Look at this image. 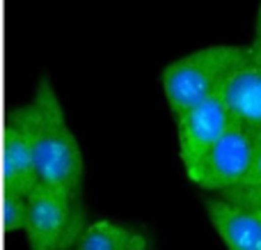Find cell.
<instances>
[{
  "instance_id": "1",
  "label": "cell",
  "mask_w": 261,
  "mask_h": 250,
  "mask_svg": "<svg viewBox=\"0 0 261 250\" xmlns=\"http://www.w3.org/2000/svg\"><path fill=\"white\" fill-rule=\"evenodd\" d=\"M37 142L39 186L64 193H81L85 182V154L67 110L48 73L37 81L30 96Z\"/></svg>"
},
{
  "instance_id": "2",
  "label": "cell",
  "mask_w": 261,
  "mask_h": 250,
  "mask_svg": "<svg viewBox=\"0 0 261 250\" xmlns=\"http://www.w3.org/2000/svg\"><path fill=\"white\" fill-rule=\"evenodd\" d=\"M245 44L211 41L167 62L158 73L165 104L172 115L220 92L227 71L243 53Z\"/></svg>"
},
{
  "instance_id": "3",
  "label": "cell",
  "mask_w": 261,
  "mask_h": 250,
  "mask_svg": "<svg viewBox=\"0 0 261 250\" xmlns=\"http://www.w3.org/2000/svg\"><path fill=\"white\" fill-rule=\"evenodd\" d=\"M90 223L81 193L37 186L18 207V228L30 250H73Z\"/></svg>"
},
{
  "instance_id": "4",
  "label": "cell",
  "mask_w": 261,
  "mask_h": 250,
  "mask_svg": "<svg viewBox=\"0 0 261 250\" xmlns=\"http://www.w3.org/2000/svg\"><path fill=\"white\" fill-rule=\"evenodd\" d=\"M257 149L259 140L252 129L234 122L211 147L188 163H181V168L197 188L222 195L245 179L254 163Z\"/></svg>"
},
{
  "instance_id": "5",
  "label": "cell",
  "mask_w": 261,
  "mask_h": 250,
  "mask_svg": "<svg viewBox=\"0 0 261 250\" xmlns=\"http://www.w3.org/2000/svg\"><path fill=\"white\" fill-rule=\"evenodd\" d=\"M234 124L229 108L220 94H211L174 115L176 145L179 161L188 163L199 156L206 147H211L227 129Z\"/></svg>"
},
{
  "instance_id": "6",
  "label": "cell",
  "mask_w": 261,
  "mask_h": 250,
  "mask_svg": "<svg viewBox=\"0 0 261 250\" xmlns=\"http://www.w3.org/2000/svg\"><path fill=\"white\" fill-rule=\"evenodd\" d=\"M218 94L225 99L234 122L248 129L261 127V60L254 55L250 44L236 58Z\"/></svg>"
},
{
  "instance_id": "7",
  "label": "cell",
  "mask_w": 261,
  "mask_h": 250,
  "mask_svg": "<svg viewBox=\"0 0 261 250\" xmlns=\"http://www.w3.org/2000/svg\"><path fill=\"white\" fill-rule=\"evenodd\" d=\"M9 168L12 184L16 193L18 207L28 195L39 186L37 177V142H35V119H32L30 101L18 104L12 124V140H9Z\"/></svg>"
},
{
  "instance_id": "8",
  "label": "cell",
  "mask_w": 261,
  "mask_h": 250,
  "mask_svg": "<svg viewBox=\"0 0 261 250\" xmlns=\"http://www.w3.org/2000/svg\"><path fill=\"white\" fill-rule=\"evenodd\" d=\"M211 228L229 250H261V214L225 197L206 200Z\"/></svg>"
},
{
  "instance_id": "9",
  "label": "cell",
  "mask_w": 261,
  "mask_h": 250,
  "mask_svg": "<svg viewBox=\"0 0 261 250\" xmlns=\"http://www.w3.org/2000/svg\"><path fill=\"white\" fill-rule=\"evenodd\" d=\"M73 250H153L144 228L117 218H90Z\"/></svg>"
},
{
  "instance_id": "10",
  "label": "cell",
  "mask_w": 261,
  "mask_h": 250,
  "mask_svg": "<svg viewBox=\"0 0 261 250\" xmlns=\"http://www.w3.org/2000/svg\"><path fill=\"white\" fill-rule=\"evenodd\" d=\"M220 197L236 202V205L250 207V209H261V142H259L257 156H254V163L250 168V172L245 174V179L239 186L231 188V191L222 193Z\"/></svg>"
},
{
  "instance_id": "11",
  "label": "cell",
  "mask_w": 261,
  "mask_h": 250,
  "mask_svg": "<svg viewBox=\"0 0 261 250\" xmlns=\"http://www.w3.org/2000/svg\"><path fill=\"white\" fill-rule=\"evenodd\" d=\"M248 44H250V48L254 51V55L261 60V35H254V39L248 41Z\"/></svg>"
},
{
  "instance_id": "12",
  "label": "cell",
  "mask_w": 261,
  "mask_h": 250,
  "mask_svg": "<svg viewBox=\"0 0 261 250\" xmlns=\"http://www.w3.org/2000/svg\"><path fill=\"white\" fill-rule=\"evenodd\" d=\"M254 30H261V0L257 5V21H254Z\"/></svg>"
},
{
  "instance_id": "13",
  "label": "cell",
  "mask_w": 261,
  "mask_h": 250,
  "mask_svg": "<svg viewBox=\"0 0 261 250\" xmlns=\"http://www.w3.org/2000/svg\"><path fill=\"white\" fill-rule=\"evenodd\" d=\"M254 136H257V140L261 142V127H257V129H254Z\"/></svg>"
},
{
  "instance_id": "14",
  "label": "cell",
  "mask_w": 261,
  "mask_h": 250,
  "mask_svg": "<svg viewBox=\"0 0 261 250\" xmlns=\"http://www.w3.org/2000/svg\"><path fill=\"white\" fill-rule=\"evenodd\" d=\"M254 35H261V30H254Z\"/></svg>"
},
{
  "instance_id": "15",
  "label": "cell",
  "mask_w": 261,
  "mask_h": 250,
  "mask_svg": "<svg viewBox=\"0 0 261 250\" xmlns=\"http://www.w3.org/2000/svg\"><path fill=\"white\" fill-rule=\"evenodd\" d=\"M254 211H259V214H261V209H254Z\"/></svg>"
}]
</instances>
